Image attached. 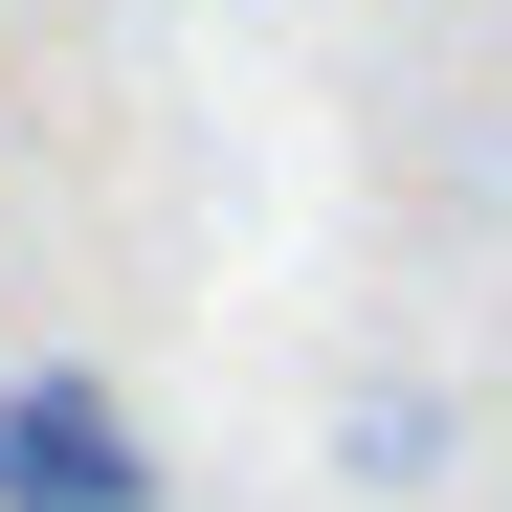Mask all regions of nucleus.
Instances as JSON below:
<instances>
[{
    "label": "nucleus",
    "mask_w": 512,
    "mask_h": 512,
    "mask_svg": "<svg viewBox=\"0 0 512 512\" xmlns=\"http://www.w3.org/2000/svg\"><path fill=\"white\" fill-rule=\"evenodd\" d=\"M179 468L134 446L112 379H0V512H156Z\"/></svg>",
    "instance_id": "1"
}]
</instances>
